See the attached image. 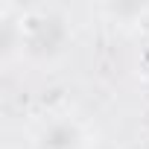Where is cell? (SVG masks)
<instances>
[{"mask_svg":"<svg viewBox=\"0 0 149 149\" xmlns=\"http://www.w3.org/2000/svg\"><path fill=\"white\" fill-rule=\"evenodd\" d=\"M82 146H85V129L67 117L53 120L35 137V149H82Z\"/></svg>","mask_w":149,"mask_h":149,"instance_id":"2","label":"cell"},{"mask_svg":"<svg viewBox=\"0 0 149 149\" xmlns=\"http://www.w3.org/2000/svg\"><path fill=\"white\" fill-rule=\"evenodd\" d=\"M24 38H26L29 53H35V56H53L67 41V29H64L61 18H56L50 12H32L21 24V44H24Z\"/></svg>","mask_w":149,"mask_h":149,"instance_id":"1","label":"cell"}]
</instances>
